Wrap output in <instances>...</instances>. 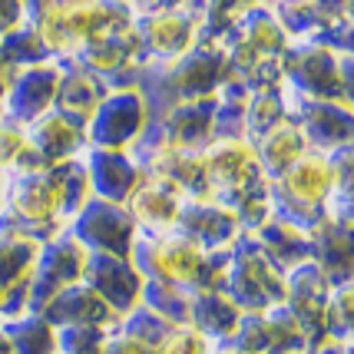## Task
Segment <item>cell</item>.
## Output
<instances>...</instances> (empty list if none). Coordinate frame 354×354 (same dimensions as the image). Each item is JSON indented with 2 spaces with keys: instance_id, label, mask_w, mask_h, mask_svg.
Returning a JSON list of instances; mask_svg holds the SVG:
<instances>
[{
  "instance_id": "cell-35",
  "label": "cell",
  "mask_w": 354,
  "mask_h": 354,
  "mask_svg": "<svg viewBox=\"0 0 354 354\" xmlns=\"http://www.w3.org/2000/svg\"><path fill=\"white\" fill-rule=\"evenodd\" d=\"M139 305L149 308L169 324H189V295L176 288L169 281L159 278H142V292H139Z\"/></svg>"
},
{
  "instance_id": "cell-51",
  "label": "cell",
  "mask_w": 354,
  "mask_h": 354,
  "mask_svg": "<svg viewBox=\"0 0 354 354\" xmlns=\"http://www.w3.org/2000/svg\"><path fill=\"white\" fill-rule=\"evenodd\" d=\"M265 3H272V7H278V3H305V0H265Z\"/></svg>"
},
{
  "instance_id": "cell-30",
  "label": "cell",
  "mask_w": 354,
  "mask_h": 354,
  "mask_svg": "<svg viewBox=\"0 0 354 354\" xmlns=\"http://www.w3.org/2000/svg\"><path fill=\"white\" fill-rule=\"evenodd\" d=\"M37 252H40V242H37V239L0 225V292H3V288H14V285L30 278Z\"/></svg>"
},
{
  "instance_id": "cell-28",
  "label": "cell",
  "mask_w": 354,
  "mask_h": 354,
  "mask_svg": "<svg viewBox=\"0 0 354 354\" xmlns=\"http://www.w3.org/2000/svg\"><path fill=\"white\" fill-rule=\"evenodd\" d=\"M252 146H255V159H259V166H262L265 179L281 176V172L288 169L298 156L308 153V142H305L301 129H298L292 120L278 123L275 129L262 133L259 139H252Z\"/></svg>"
},
{
  "instance_id": "cell-34",
  "label": "cell",
  "mask_w": 354,
  "mask_h": 354,
  "mask_svg": "<svg viewBox=\"0 0 354 354\" xmlns=\"http://www.w3.org/2000/svg\"><path fill=\"white\" fill-rule=\"evenodd\" d=\"M0 166L7 172H40L46 169L44 162L37 159L27 136V126L10 120L0 113Z\"/></svg>"
},
{
  "instance_id": "cell-26",
  "label": "cell",
  "mask_w": 354,
  "mask_h": 354,
  "mask_svg": "<svg viewBox=\"0 0 354 354\" xmlns=\"http://www.w3.org/2000/svg\"><path fill=\"white\" fill-rule=\"evenodd\" d=\"M311 239V262L322 268V275L331 285L351 281L354 275V255H351V229H344L338 222H318L308 232Z\"/></svg>"
},
{
  "instance_id": "cell-37",
  "label": "cell",
  "mask_w": 354,
  "mask_h": 354,
  "mask_svg": "<svg viewBox=\"0 0 354 354\" xmlns=\"http://www.w3.org/2000/svg\"><path fill=\"white\" fill-rule=\"evenodd\" d=\"M265 0H205V10H202V44H216L222 33L229 30L239 17L259 7Z\"/></svg>"
},
{
  "instance_id": "cell-45",
  "label": "cell",
  "mask_w": 354,
  "mask_h": 354,
  "mask_svg": "<svg viewBox=\"0 0 354 354\" xmlns=\"http://www.w3.org/2000/svg\"><path fill=\"white\" fill-rule=\"evenodd\" d=\"M315 354H354L351 351V341H328L324 338L318 348H315Z\"/></svg>"
},
{
  "instance_id": "cell-53",
  "label": "cell",
  "mask_w": 354,
  "mask_h": 354,
  "mask_svg": "<svg viewBox=\"0 0 354 354\" xmlns=\"http://www.w3.org/2000/svg\"><path fill=\"white\" fill-rule=\"evenodd\" d=\"M212 354H239V351H232V348H212Z\"/></svg>"
},
{
  "instance_id": "cell-46",
  "label": "cell",
  "mask_w": 354,
  "mask_h": 354,
  "mask_svg": "<svg viewBox=\"0 0 354 354\" xmlns=\"http://www.w3.org/2000/svg\"><path fill=\"white\" fill-rule=\"evenodd\" d=\"M46 7H50V0H24V14H27V24H33V20L44 14Z\"/></svg>"
},
{
  "instance_id": "cell-43",
  "label": "cell",
  "mask_w": 354,
  "mask_h": 354,
  "mask_svg": "<svg viewBox=\"0 0 354 354\" xmlns=\"http://www.w3.org/2000/svg\"><path fill=\"white\" fill-rule=\"evenodd\" d=\"M27 24V14H24V0H0V40L7 33H14L17 27Z\"/></svg>"
},
{
  "instance_id": "cell-7",
  "label": "cell",
  "mask_w": 354,
  "mask_h": 354,
  "mask_svg": "<svg viewBox=\"0 0 354 354\" xmlns=\"http://www.w3.org/2000/svg\"><path fill=\"white\" fill-rule=\"evenodd\" d=\"M222 295L235 308L248 311H268L281 305L285 298V272L265 259V252L255 245L252 235H239L235 245L225 255V278H222Z\"/></svg>"
},
{
  "instance_id": "cell-1",
  "label": "cell",
  "mask_w": 354,
  "mask_h": 354,
  "mask_svg": "<svg viewBox=\"0 0 354 354\" xmlns=\"http://www.w3.org/2000/svg\"><path fill=\"white\" fill-rule=\"evenodd\" d=\"M205 189L209 199L222 202L235 212L242 232H255L272 216L268 205V179L255 159V146L248 136H222L202 146Z\"/></svg>"
},
{
  "instance_id": "cell-10",
  "label": "cell",
  "mask_w": 354,
  "mask_h": 354,
  "mask_svg": "<svg viewBox=\"0 0 354 354\" xmlns=\"http://www.w3.org/2000/svg\"><path fill=\"white\" fill-rule=\"evenodd\" d=\"M73 60L80 66H86L90 73H96L109 90H129V86L136 90L139 70H142L146 57H142V46L136 40V30H133V17L90 37Z\"/></svg>"
},
{
  "instance_id": "cell-48",
  "label": "cell",
  "mask_w": 354,
  "mask_h": 354,
  "mask_svg": "<svg viewBox=\"0 0 354 354\" xmlns=\"http://www.w3.org/2000/svg\"><path fill=\"white\" fill-rule=\"evenodd\" d=\"M103 3H113V7H126V10H133V7H136V0H103Z\"/></svg>"
},
{
  "instance_id": "cell-19",
  "label": "cell",
  "mask_w": 354,
  "mask_h": 354,
  "mask_svg": "<svg viewBox=\"0 0 354 354\" xmlns=\"http://www.w3.org/2000/svg\"><path fill=\"white\" fill-rule=\"evenodd\" d=\"M57 83H60V60H53V57L17 70L14 83L7 90V100H3V116H10L24 126L33 123L46 109H53Z\"/></svg>"
},
{
  "instance_id": "cell-23",
  "label": "cell",
  "mask_w": 354,
  "mask_h": 354,
  "mask_svg": "<svg viewBox=\"0 0 354 354\" xmlns=\"http://www.w3.org/2000/svg\"><path fill=\"white\" fill-rule=\"evenodd\" d=\"M46 322L53 328H80V324H93V328H113L120 322L109 305L93 292L86 281H77V285H66L63 292H57L44 308H40Z\"/></svg>"
},
{
  "instance_id": "cell-44",
  "label": "cell",
  "mask_w": 354,
  "mask_h": 354,
  "mask_svg": "<svg viewBox=\"0 0 354 354\" xmlns=\"http://www.w3.org/2000/svg\"><path fill=\"white\" fill-rule=\"evenodd\" d=\"M17 70L10 66V63L0 60V113H3V100H7V90H10V83H14Z\"/></svg>"
},
{
  "instance_id": "cell-15",
  "label": "cell",
  "mask_w": 354,
  "mask_h": 354,
  "mask_svg": "<svg viewBox=\"0 0 354 354\" xmlns=\"http://www.w3.org/2000/svg\"><path fill=\"white\" fill-rule=\"evenodd\" d=\"M212 113H216V96L199 100V103H183L159 116H149L139 146H172V149H202L212 139Z\"/></svg>"
},
{
  "instance_id": "cell-54",
  "label": "cell",
  "mask_w": 354,
  "mask_h": 354,
  "mask_svg": "<svg viewBox=\"0 0 354 354\" xmlns=\"http://www.w3.org/2000/svg\"><path fill=\"white\" fill-rule=\"evenodd\" d=\"M0 301H3V292H0Z\"/></svg>"
},
{
  "instance_id": "cell-36",
  "label": "cell",
  "mask_w": 354,
  "mask_h": 354,
  "mask_svg": "<svg viewBox=\"0 0 354 354\" xmlns=\"http://www.w3.org/2000/svg\"><path fill=\"white\" fill-rule=\"evenodd\" d=\"M351 315H354V285L351 281L331 285L328 301H324V338L351 341Z\"/></svg>"
},
{
  "instance_id": "cell-16",
  "label": "cell",
  "mask_w": 354,
  "mask_h": 354,
  "mask_svg": "<svg viewBox=\"0 0 354 354\" xmlns=\"http://www.w3.org/2000/svg\"><path fill=\"white\" fill-rule=\"evenodd\" d=\"M328 292H331V281L322 275V268L315 262H301L285 272L281 305L292 311L298 328L305 331L311 351L324 341V301H328Z\"/></svg>"
},
{
  "instance_id": "cell-52",
  "label": "cell",
  "mask_w": 354,
  "mask_h": 354,
  "mask_svg": "<svg viewBox=\"0 0 354 354\" xmlns=\"http://www.w3.org/2000/svg\"><path fill=\"white\" fill-rule=\"evenodd\" d=\"M7 176H10V172H7L3 166H0V192H3V185H7Z\"/></svg>"
},
{
  "instance_id": "cell-6",
  "label": "cell",
  "mask_w": 354,
  "mask_h": 354,
  "mask_svg": "<svg viewBox=\"0 0 354 354\" xmlns=\"http://www.w3.org/2000/svg\"><path fill=\"white\" fill-rule=\"evenodd\" d=\"M351 53H335L308 40H292L281 57V83L305 100H331L351 106Z\"/></svg>"
},
{
  "instance_id": "cell-47",
  "label": "cell",
  "mask_w": 354,
  "mask_h": 354,
  "mask_svg": "<svg viewBox=\"0 0 354 354\" xmlns=\"http://www.w3.org/2000/svg\"><path fill=\"white\" fill-rule=\"evenodd\" d=\"M156 7H202L205 10V0H159Z\"/></svg>"
},
{
  "instance_id": "cell-14",
  "label": "cell",
  "mask_w": 354,
  "mask_h": 354,
  "mask_svg": "<svg viewBox=\"0 0 354 354\" xmlns=\"http://www.w3.org/2000/svg\"><path fill=\"white\" fill-rule=\"evenodd\" d=\"M288 120L301 129L308 149L335 153L341 146H354V109L344 103L305 100V96L288 90Z\"/></svg>"
},
{
  "instance_id": "cell-32",
  "label": "cell",
  "mask_w": 354,
  "mask_h": 354,
  "mask_svg": "<svg viewBox=\"0 0 354 354\" xmlns=\"http://www.w3.org/2000/svg\"><path fill=\"white\" fill-rule=\"evenodd\" d=\"M262 322V354H305L311 351L305 331L298 328L292 311L285 305H275L268 311H259Z\"/></svg>"
},
{
  "instance_id": "cell-4",
  "label": "cell",
  "mask_w": 354,
  "mask_h": 354,
  "mask_svg": "<svg viewBox=\"0 0 354 354\" xmlns=\"http://www.w3.org/2000/svg\"><path fill=\"white\" fill-rule=\"evenodd\" d=\"M335 192V172L328 153L308 149L298 156L288 169L268 179V205L272 216L292 222L298 229L311 232L318 222H324V209Z\"/></svg>"
},
{
  "instance_id": "cell-55",
  "label": "cell",
  "mask_w": 354,
  "mask_h": 354,
  "mask_svg": "<svg viewBox=\"0 0 354 354\" xmlns=\"http://www.w3.org/2000/svg\"><path fill=\"white\" fill-rule=\"evenodd\" d=\"M305 354H315V351H305Z\"/></svg>"
},
{
  "instance_id": "cell-11",
  "label": "cell",
  "mask_w": 354,
  "mask_h": 354,
  "mask_svg": "<svg viewBox=\"0 0 354 354\" xmlns=\"http://www.w3.org/2000/svg\"><path fill=\"white\" fill-rule=\"evenodd\" d=\"M86 248L80 245L70 232L63 229L60 235L46 239L37 262L30 268V281H27V298H30V311H40L57 292H63L66 285L83 281V265H86Z\"/></svg>"
},
{
  "instance_id": "cell-3",
  "label": "cell",
  "mask_w": 354,
  "mask_h": 354,
  "mask_svg": "<svg viewBox=\"0 0 354 354\" xmlns=\"http://www.w3.org/2000/svg\"><path fill=\"white\" fill-rule=\"evenodd\" d=\"M229 77V63L218 44H199L189 53L162 63H142L136 90L146 100L149 116H159L183 103H199L216 96Z\"/></svg>"
},
{
  "instance_id": "cell-27",
  "label": "cell",
  "mask_w": 354,
  "mask_h": 354,
  "mask_svg": "<svg viewBox=\"0 0 354 354\" xmlns=\"http://www.w3.org/2000/svg\"><path fill=\"white\" fill-rule=\"evenodd\" d=\"M239 318H242V311L235 308L222 292H189V324L202 338H209L212 348H218V344H225L232 338Z\"/></svg>"
},
{
  "instance_id": "cell-49",
  "label": "cell",
  "mask_w": 354,
  "mask_h": 354,
  "mask_svg": "<svg viewBox=\"0 0 354 354\" xmlns=\"http://www.w3.org/2000/svg\"><path fill=\"white\" fill-rule=\"evenodd\" d=\"M156 3H159V0H136L133 10H149V7H156Z\"/></svg>"
},
{
  "instance_id": "cell-18",
  "label": "cell",
  "mask_w": 354,
  "mask_h": 354,
  "mask_svg": "<svg viewBox=\"0 0 354 354\" xmlns=\"http://www.w3.org/2000/svg\"><path fill=\"white\" fill-rule=\"evenodd\" d=\"M83 281L109 305L116 318H123L139 305V292H142V275H139L129 259L120 255H103V252H90L86 265H83Z\"/></svg>"
},
{
  "instance_id": "cell-50",
  "label": "cell",
  "mask_w": 354,
  "mask_h": 354,
  "mask_svg": "<svg viewBox=\"0 0 354 354\" xmlns=\"http://www.w3.org/2000/svg\"><path fill=\"white\" fill-rule=\"evenodd\" d=\"M0 354H10V344H7V335H3V328H0Z\"/></svg>"
},
{
  "instance_id": "cell-9",
  "label": "cell",
  "mask_w": 354,
  "mask_h": 354,
  "mask_svg": "<svg viewBox=\"0 0 354 354\" xmlns=\"http://www.w3.org/2000/svg\"><path fill=\"white\" fill-rule=\"evenodd\" d=\"M133 30H136L146 63L176 60L202 44V7L133 10Z\"/></svg>"
},
{
  "instance_id": "cell-21",
  "label": "cell",
  "mask_w": 354,
  "mask_h": 354,
  "mask_svg": "<svg viewBox=\"0 0 354 354\" xmlns=\"http://www.w3.org/2000/svg\"><path fill=\"white\" fill-rule=\"evenodd\" d=\"M189 199L183 189H176L169 179L159 176H142L126 199V212L136 222V232H172L176 216Z\"/></svg>"
},
{
  "instance_id": "cell-5",
  "label": "cell",
  "mask_w": 354,
  "mask_h": 354,
  "mask_svg": "<svg viewBox=\"0 0 354 354\" xmlns=\"http://www.w3.org/2000/svg\"><path fill=\"white\" fill-rule=\"evenodd\" d=\"M129 17H133V10L113 7L103 0H50V7L30 27L40 37L46 57L73 60L90 37H96L100 30H106L120 20H129Z\"/></svg>"
},
{
  "instance_id": "cell-8",
  "label": "cell",
  "mask_w": 354,
  "mask_h": 354,
  "mask_svg": "<svg viewBox=\"0 0 354 354\" xmlns=\"http://www.w3.org/2000/svg\"><path fill=\"white\" fill-rule=\"evenodd\" d=\"M0 225L24 232V235L37 239L40 245L66 229L60 218L57 196H53V185L46 179V169L7 176V185L0 192Z\"/></svg>"
},
{
  "instance_id": "cell-40",
  "label": "cell",
  "mask_w": 354,
  "mask_h": 354,
  "mask_svg": "<svg viewBox=\"0 0 354 354\" xmlns=\"http://www.w3.org/2000/svg\"><path fill=\"white\" fill-rule=\"evenodd\" d=\"M153 354H212V344L192 324H172Z\"/></svg>"
},
{
  "instance_id": "cell-24",
  "label": "cell",
  "mask_w": 354,
  "mask_h": 354,
  "mask_svg": "<svg viewBox=\"0 0 354 354\" xmlns=\"http://www.w3.org/2000/svg\"><path fill=\"white\" fill-rule=\"evenodd\" d=\"M106 93L109 86L96 73H90L86 66H80L77 60H60V83H57L53 109L70 113V116H77L83 123H90V116L106 100Z\"/></svg>"
},
{
  "instance_id": "cell-42",
  "label": "cell",
  "mask_w": 354,
  "mask_h": 354,
  "mask_svg": "<svg viewBox=\"0 0 354 354\" xmlns=\"http://www.w3.org/2000/svg\"><path fill=\"white\" fill-rule=\"evenodd\" d=\"M156 348L153 344H146L142 338H136V335H129V331H123L120 324H113L106 331V344H103V354H153Z\"/></svg>"
},
{
  "instance_id": "cell-20",
  "label": "cell",
  "mask_w": 354,
  "mask_h": 354,
  "mask_svg": "<svg viewBox=\"0 0 354 354\" xmlns=\"http://www.w3.org/2000/svg\"><path fill=\"white\" fill-rule=\"evenodd\" d=\"M27 136L44 166H57L86 149V123L60 109H46L44 116L27 123Z\"/></svg>"
},
{
  "instance_id": "cell-39",
  "label": "cell",
  "mask_w": 354,
  "mask_h": 354,
  "mask_svg": "<svg viewBox=\"0 0 354 354\" xmlns=\"http://www.w3.org/2000/svg\"><path fill=\"white\" fill-rule=\"evenodd\" d=\"M109 328H93V324H80V328H57V354H103Z\"/></svg>"
},
{
  "instance_id": "cell-33",
  "label": "cell",
  "mask_w": 354,
  "mask_h": 354,
  "mask_svg": "<svg viewBox=\"0 0 354 354\" xmlns=\"http://www.w3.org/2000/svg\"><path fill=\"white\" fill-rule=\"evenodd\" d=\"M285 120H288V90H285V83L248 93V100H245V136L248 139H259L262 133L275 129Z\"/></svg>"
},
{
  "instance_id": "cell-31",
  "label": "cell",
  "mask_w": 354,
  "mask_h": 354,
  "mask_svg": "<svg viewBox=\"0 0 354 354\" xmlns=\"http://www.w3.org/2000/svg\"><path fill=\"white\" fill-rule=\"evenodd\" d=\"M10 354H57V328L40 311H27L20 318L0 322Z\"/></svg>"
},
{
  "instance_id": "cell-38",
  "label": "cell",
  "mask_w": 354,
  "mask_h": 354,
  "mask_svg": "<svg viewBox=\"0 0 354 354\" xmlns=\"http://www.w3.org/2000/svg\"><path fill=\"white\" fill-rule=\"evenodd\" d=\"M0 60L10 63L14 70H24V66H33V63L46 60V50H44V44H40V37L33 33L30 24L17 27L14 33H7V37L0 40Z\"/></svg>"
},
{
  "instance_id": "cell-29",
  "label": "cell",
  "mask_w": 354,
  "mask_h": 354,
  "mask_svg": "<svg viewBox=\"0 0 354 354\" xmlns=\"http://www.w3.org/2000/svg\"><path fill=\"white\" fill-rule=\"evenodd\" d=\"M46 179L53 185V196H57V205H60L63 225H70V218L77 216L80 209L86 205V199L93 196L83 153L73 156V159H63L57 166H46Z\"/></svg>"
},
{
  "instance_id": "cell-2",
  "label": "cell",
  "mask_w": 354,
  "mask_h": 354,
  "mask_svg": "<svg viewBox=\"0 0 354 354\" xmlns=\"http://www.w3.org/2000/svg\"><path fill=\"white\" fill-rule=\"evenodd\" d=\"M229 252H205L179 232H136L129 262L142 278H159L189 292H222Z\"/></svg>"
},
{
  "instance_id": "cell-12",
  "label": "cell",
  "mask_w": 354,
  "mask_h": 354,
  "mask_svg": "<svg viewBox=\"0 0 354 354\" xmlns=\"http://www.w3.org/2000/svg\"><path fill=\"white\" fill-rule=\"evenodd\" d=\"M66 232L86 252H103V255L129 259V248H133V239H136V222L126 212V205L90 196L86 205L70 218Z\"/></svg>"
},
{
  "instance_id": "cell-13",
  "label": "cell",
  "mask_w": 354,
  "mask_h": 354,
  "mask_svg": "<svg viewBox=\"0 0 354 354\" xmlns=\"http://www.w3.org/2000/svg\"><path fill=\"white\" fill-rule=\"evenodd\" d=\"M149 120L139 90H109L86 123V149H129Z\"/></svg>"
},
{
  "instance_id": "cell-17",
  "label": "cell",
  "mask_w": 354,
  "mask_h": 354,
  "mask_svg": "<svg viewBox=\"0 0 354 354\" xmlns=\"http://www.w3.org/2000/svg\"><path fill=\"white\" fill-rule=\"evenodd\" d=\"M172 232L196 242L205 252H229L235 239L242 235V225L232 209H225L216 199H185Z\"/></svg>"
},
{
  "instance_id": "cell-22",
  "label": "cell",
  "mask_w": 354,
  "mask_h": 354,
  "mask_svg": "<svg viewBox=\"0 0 354 354\" xmlns=\"http://www.w3.org/2000/svg\"><path fill=\"white\" fill-rule=\"evenodd\" d=\"M83 162L90 176V192L96 199L116 202V205H126L136 183L142 179L133 156L123 149H83Z\"/></svg>"
},
{
  "instance_id": "cell-41",
  "label": "cell",
  "mask_w": 354,
  "mask_h": 354,
  "mask_svg": "<svg viewBox=\"0 0 354 354\" xmlns=\"http://www.w3.org/2000/svg\"><path fill=\"white\" fill-rule=\"evenodd\" d=\"M116 324H120L123 331H129V335L142 338L146 344H153V348L159 344V341H162V335H166V331L172 328L169 322H162L159 315H153V311L142 308V305H136V308L129 311V315H123V318H120Z\"/></svg>"
},
{
  "instance_id": "cell-25",
  "label": "cell",
  "mask_w": 354,
  "mask_h": 354,
  "mask_svg": "<svg viewBox=\"0 0 354 354\" xmlns=\"http://www.w3.org/2000/svg\"><path fill=\"white\" fill-rule=\"evenodd\" d=\"M255 239V245L265 252V259L281 268V272H288L295 265L301 262H311V239L305 229H298L292 222H285V218L278 216H268L259 225L255 232H245Z\"/></svg>"
}]
</instances>
